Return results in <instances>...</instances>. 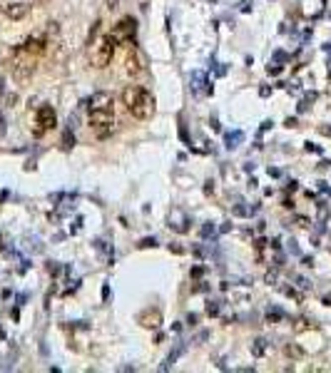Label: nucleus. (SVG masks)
Segmentation results:
<instances>
[{
  "label": "nucleus",
  "mask_w": 331,
  "mask_h": 373,
  "mask_svg": "<svg viewBox=\"0 0 331 373\" xmlns=\"http://www.w3.org/2000/svg\"><path fill=\"white\" fill-rule=\"evenodd\" d=\"M55 124H58V115H55V110H53L50 105L38 107V112H35V127H33V134H35V137H43V134H45V132H50Z\"/></svg>",
  "instance_id": "obj_5"
},
{
  "label": "nucleus",
  "mask_w": 331,
  "mask_h": 373,
  "mask_svg": "<svg viewBox=\"0 0 331 373\" xmlns=\"http://www.w3.org/2000/svg\"><path fill=\"white\" fill-rule=\"evenodd\" d=\"M269 72H271V75H279V72H281V67H279V65H274V67L269 65Z\"/></svg>",
  "instance_id": "obj_22"
},
{
  "label": "nucleus",
  "mask_w": 331,
  "mask_h": 373,
  "mask_svg": "<svg viewBox=\"0 0 331 373\" xmlns=\"http://www.w3.org/2000/svg\"><path fill=\"white\" fill-rule=\"evenodd\" d=\"M35 62H38L35 55H30L23 48H18L15 55H13V60H10V70H13V75L18 80H25V77H30L35 72Z\"/></svg>",
  "instance_id": "obj_4"
},
{
  "label": "nucleus",
  "mask_w": 331,
  "mask_h": 373,
  "mask_svg": "<svg viewBox=\"0 0 331 373\" xmlns=\"http://www.w3.org/2000/svg\"><path fill=\"white\" fill-rule=\"evenodd\" d=\"M264 353H266V341H264V338H257V341L252 343V356L259 358V356H264Z\"/></svg>",
  "instance_id": "obj_13"
},
{
  "label": "nucleus",
  "mask_w": 331,
  "mask_h": 373,
  "mask_svg": "<svg viewBox=\"0 0 331 373\" xmlns=\"http://www.w3.org/2000/svg\"><path fill=\"white\" fill-rule=\"evenodd\" d=\"M112 95L110 92H97L92 95L90 100V127L92 132L105 139L112 134V127H115V112H112Z\"/></svg>",
  "instance_id": "obj_1"
},
{
  "label": "nucleus",
  "mask_w": 331,
  "mask_h": 373,
  "mask_svg": "<svg viewBox=\"0 0 331 373\" xmlns=\"http://www.w3.org/2000/svg\"><path fill=\"white\" fill-rule=\"evenodd\" d=\"M144 328H157L159 323H162V313L157 311V309H144L142 313H139V318H137Z\"/></svg>",
  "instance_id": "obj_9"
},
{
  "label": "nucleus",
  "mask_w": 331,
  "mask_h": 373,
  "mask_svg": "<svg viewBox=\"0 0 331 373\" xmlns=\"http://www.w3.org/2000/svg\"><path fill=\"white\" fill-rule=\"evenodd\" d=\"M207 313H209V316H217V313H219V301H209V304H207Z\"/></svg>",
  "instance_id": "obj_16"
},
{
  "label": "nucleus",
  "mask_w": 331,
  "mask_h": 373,
  "mask_svg": "<svg viewBox=\"0 0 331 373\" xmlns=\"http://www.w3.org/2000/svg\"><path fill=\"white\" fill-rule=\"evenodd\" d=\"M122 102H125L127 112L137 120H149L154 115V105H157L152 92L139 87V85H127L122 92Z\"/></svg>",
  "instance_id": "obj_2"
},
{
  "label": "nucleus",
  "mask_w": 331,
  "mask_h": 373,
  "mask_svg": "<svg viewBox=\"0 0 331 373\" xmlns=\"http://www.w3.org/2000/svg\"><path fill=\"white\" fill-rule=\"evenodd\" d=\"M266 318H269V321H281V318H284V311H281V309H276V306H274V309L269 306V311H266Z\"/></svg>",
  "instance_id": "obj_15"
},
{
  "label": "nucleus",
  "mask_w": 331,
  "mask_h": 373,
  "mask_svg": "<svg viewBox=\"0 0 331 373\" xmlns=\"http://www.w3.org/2000/svg\"><path fill=\"white\" fill-rule=\"evenodd\" d=\"M125 70H127V75H132V77L142 72V65H139L137 53H130V55H127V60H125Z\"/></svg>",
  "instance_id": "obj_11"
},
{
  "label": "nucleus",
  "mask_w": 331,
  "mask_h": 373,
  "mask_svg": "<svg viewBox=\"0 0 331 373\" xmlns=\"http://www.w3.org/2000/svg\"><path fill=\"white\" fill-rule=\"evenodd\" d=\"M147 247H157V239H154V237H152V239L147 237V239H142V242H139V249H147Z\"/></svg>",
  "instance_id": "obj_17"
},
{
  "label": "nucleus",
  "mask_w": 331,
  "mask_h": 373,
  "mask_svg": "<svg viewBox=\"0 0 331 373\" xmlns=\"http://www.w3.org/2000/svg\"><path fill=\"white\" fill-rule=\"evenodd\" d=\"M286 353H289V356H296V358H301V356H304V351H301V348H296V346H289V348H286Z\"/></svg>",
  "instance_id": "obj_18"
},
{
  "label": "nucleus",
  "mask_w": 331,
  "mask_h": 373,
  "mask_svg": "<svg viewBox=\"0 0 331 373\" xmlns=\"http://www.w3.org/2000/svg\"><path fill=\"white\" fill-rule=\"evenodd\" d=\"M242 139H244V132H239V129H237V132H227V134H224V142H227V147H229V149H234Z\"/></svg>",
  "instance_id": "obj_12"
},
{
  "label": "nucleus",
  "mask_w": 331,
  "mask_h": 373,
  "mask_svg": "<svg viewBox=\"0 0 331 373\" xmlns=\"http://www.w3.org/2000/svg\"><path fill=\"white\" fill-rule=\"evenodd\" d=\"M134 33H137V23H134V18H122L117 25H115V30H112V35L117 38V40H132L134 38Z\"/></svg>",
  "instance_id": "obj_6"
},
{
  "label": "nucleus",
  "mask_w": 331,
  "mask_h": 373,
  "mask_svg": "<svg viewBox=\"0 0 331 373\" xmlns=\"http://www.w3.org/2000/svg\"><path fill=\"white\" fill-rule=\"evenodd\" d=\"M0 8H3V13L10 20H20V18L28 15V5L25 3H5V5H0Z\"/></svg>",
  "instance_id": "obj_10"
},
{
  "label": "nucleus",
  "mask_w": 331,
  "mask_h": 373,
  "mask_svg": "<svg viewBox=\"0 0 331 373\" xmlns=\"http://www.w3.org/2000/svg\"><path fill=\"white\" fill-rule=\"evenodd\" d=\"M190 82H192V92H195V95H209V92H212V85L207 82V75L199 72V70L192 72Z\"/></svg>",
  "instance_id": "obj_7"
},
{
  "label": "nucleus",
  "mask_w": 331,
  "mask_h": 373,
  "mask_svg": "<svg viewBox=\"0 0 331 373\" xmlns=\"http://www.w3.org/2000/svg\"><path fill=\"white\" fill-rule=\"evenodd\" d=\"M296 284H299V286H301L304 291L309 289V281H306V279H301V276H296Z\"/></svg>",
  "instance_id": "obj_21"
},
{
  "label": "nucleus",
  "mask_w": 331,
  "mask_h": 373,
  "mask_svg": "<svg viewBox=\"0 0 331 373\" xmlns=\"http://www.w3.org/2000/svg\"><path fill=\"white\" fill-rule=\"evenodd\" d=\"M63 147H65V149L75 147V134H72V127H67V129H65V134H63Z\"/></svg>",
  "instance_id": "obj_14"
},
{
  "label": "nucleus",
  "mask_w": 331,
  "mask_h": 373,
  "mask_svg": "<svg viewBox=\"0 0 331 373\" xmlns=\"http://www.w3.org/2000/svg\"><path fill=\"white\" fill-rule=\"evenodd\" d=\"M212 234H214V227H212V224H204V227H202V237L207 239V237H212Z\"/></svg>",
  "instance_id": "obj_19"
},
{
  "label": "nucleus",
  "mask_w": 331,
  "mask_h": 373,
  "mask_svg": "<svg viewBox=\"0 0 331 373\" xmlns=\"http://www.w3.org/2000/svg\"><path fill=\"white\" fill-rule=\"evenodd\" d=\"M107 5H110V8H117V0H107Z\"/></svg>",
  "instance_id": "obj_23"
},
{
  "label": "nucleus",
  "mask_w": 331,
  "mask_h": 373,
  "mask_svg": "<svg viewBox=\"0 0 331 373\" xmlns=\"http://www.w3.org/2000/svg\"><path fill=\"white\" fill-rule=\"evenodd\" d=\"M20 48H23L25 53H30V55L40 58V55L45 53V48H48V40H45V38H38V35H35V38H28V40H25V43H23Z\"/></svg>",
  "instance_id": "obj_8"
},
{
  "label": "nucleus",
  "mask_w": 331,
  "mask_h": 373,
  "mask_svg": "<svg viewBox=\"0 0 331 373\" xmlns=\"http://www.w3.org/2000/svg\"><path fill=\"white\" fill-rule=\"evenodd\" d=\"M115 45H117V38L115 35H105L95 48H92V55H90V62L92 67L97 70H105L110 62H112V55H115Z\"/></svg>",
  "instance_id": "obj_3"
},
{
  "label": "nucleus",
  "mask_w": 331,
  "mask_h": 373,
  "mask_svg": "<svg viewBox=\"0 0 331 373\" xmlns=\"http://www.w3.org/2000/svg\"><path fill=\"white\" fill-rule=\"evenodd\" d=\"M284 294H286V296H291V299H296V301H301V296H299L294 289H284Z\"/></svg>",
  "instance_id": "obj_20"
}]
</instances>
